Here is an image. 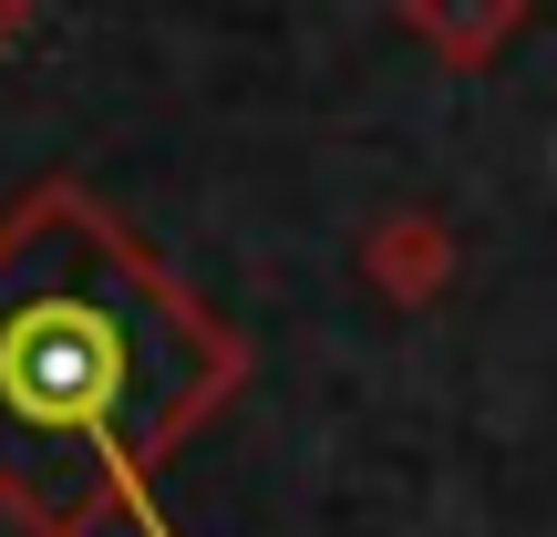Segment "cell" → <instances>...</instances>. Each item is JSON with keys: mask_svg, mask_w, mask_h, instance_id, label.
<instances>
[{"mask_svg": "<svg viewBox=\"0 0 557 537\" xmlns=\"http://www.w3.org/2000/svg\"><path fill=\"white\" fill-rule=\"evenodd\" d=\"M227 382V341L94 207L52 197L0 239V497L41 537L124 507Z\"/></svg>", "mask_w": 557, "mask_h": 537, "instance_id": "cell-1", "label": "cell"}, {"mask_svg": "<svg viewBox=\"0 0 557 537\" xmlns=\"http://www.w3.org/2000/svg\"><path fill=\"white\" fill-rule=\"evenodd\" d=\"M413 21H423V32H444L455 52H485V41L517 21V0H413Z\"/></svg>", "mask_w": 557, "mask_h": 537, "instance_id": "cell-2", "label": "cell"}]
</instances>
